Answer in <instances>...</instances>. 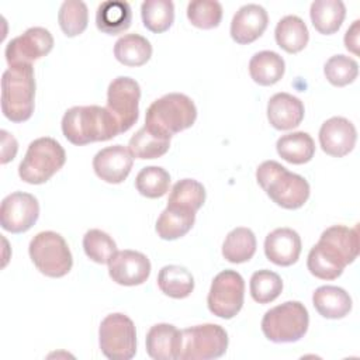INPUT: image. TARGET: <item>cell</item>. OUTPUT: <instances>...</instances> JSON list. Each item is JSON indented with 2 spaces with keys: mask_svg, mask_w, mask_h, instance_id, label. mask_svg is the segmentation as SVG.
I'll return each instance as SVG.
<instances>
[{
  "mask_svg": "<svg viewBox=\"0 0 360 360\" xmlns=\"http://www.w3.org/2000/svg\"><path fill=\"white\" fill-rule=\"evenodd\" d=\"M359 255L357 228L333 225L326 228L308 253L307 267L321 280L338 278Z\"/></svg>",
  "mask_w": 360,
  "mask_h": 360,
  "instance_id": "obj_1",
  "label": "cell"
},
{
  "mask_svg": "<svg viewBox=\"0 0 360 360\" xmlns=\"http://www.w3.org/2000/svg\"><path fill=\"white\" fill-rule=\"evenodd\" d=\"M62 132L73 145L108 141L117 136L120 127L112 114L100 105H75L63 114Z\"/></svg>",
  "mask_w": 360,
  "mask_h": 360,
  "instance_id": "obj_2",
  "label": "cell"
},
{
  "mask_svg": "<svg viewBox=\"0 0 360 360\" xmlns=\"http://www.w3.org/2000/svg\"><path fill=\"white\" fill-rule=\"evenodd\" d=\"M256 180L273 202L285 208H301L309 197V183L300 174L288 172L276 160H266L256 169Z\"/></svg>",
  "mask_w": 360,
  "mask_h": 360,
  "instance_id": "obj_3",
  "label": "cell"
},
{
  "mask_svg": "<svg viewBox=\"0 0 360 360\" xmlns=\"http://www.w3.org/2000/svg\"><path fill=\"white\" fill-rule=\"evenodd\" d=\"M35 79L32 63L8 66L1 76V111L13 122H24L34 112Z\"/></svg>",
  "mask_w": 360,
  "mask_h": 360,
  "instance_id": "obj_4",
  "label": "cell"
},
{
  "mask_svg": "<svg viewBox=\"0 0 360 360\" xmlns=\"http://www.w3.org/2000/svg\"><path fill=\"white\" fill-rule=\"evenodd\" d=\"M197 118L194 101L183 93H169L155 100L146 110L145 127L155 134L172 135L190 128Z\"/></svg>",
  "mask_w": 360,
  "mask_h": 360,
  "instance_id": "obj_5",
  "label": "cell"
},
{
  "mask_svg": "<svg viewBox=\"0 0 360 360\" xmlns=\"http://www.w3.org/2000/svg\"><path fill=\"white\" fill-rule=\"evenodd\" d=\"M65 162V149L56 139L51 136L37 138L27 148L18 166V176L25 183L42 184L60 170Z\"/></svg>",
  "mask_w": 360,
  "mask_h": 360,
  "instance_id": "obj_6",
  "label": "cell"
},
{
  "mask_svg": "<svg viewBox=\"0 0 360 360\" xmlns=\"http://www.w3.org/2000/svg\"><path fill=\"white\" fill-rule=\"evenodd\" d=\"M309 314L300 301H285L266 311L262 319L263 335L274 343L297 342L307 333Z\"/></svg>",
  "mask_w": 360,
  "mask_h": 360,
  "instance_id": "obj_7",
  "label": "cell"
},
{
  "mask_svg": "<svg viewBox=\"0 0 360 360\" xmlns=\"http://www.w3.org/2000/svg\"><path fill=\"white\" fill-rule=\"evenodd\" d=\"M228 333L217 323H202L180 330L177 360H211L225 354Z\"/></svg>",
  "mask_w": 360,
  "mask_h": 360,
  "instance_id": "obj_8",
  "label": "cell"
},
{
  "mask_svg": "<svg viewBox=\"0 0 360 360\" xmlns=\"http://www.w3.org/2000/svg\"><path fill=\"white\" fill-rule=\"evenodd\" d=\"M28 253L35 267L48 277H63L72 270L70 249L63 236L53 231L37 233L30 242Z\"/></svg>",
  "mask_w": 360,
  "mask_h": 360,
  "instance_id": "obj_9",
  "label": "cell"
},
{
  "mask_svg": "<svg viewBox=\"0 0 360 360\" xmlns=\"http://www.w3.org/2000/svg\"><path fill=\"white\" fill-rule=\"evenodd\" d=\"M98 345L107 359H132L136 353V330L132 319L121 312L107 315L98 328Z\"/></svg>",
  "mask_w": 360,
  "mask_h": 360,
  "instance_id": "obj_10",
  "label": "cell"
},
{
  "mask_svg": "<svg viewBox=\"0 0 360 360\" xmlns=\"http://www.w3.org/2000/svg\"><path fill=\"white\" fill-rule=\"evenodd\" d=\"M243 298V277L235 270H224L218 273L211 283L207 305L215 316L231 319L242 309Z\"/></svg>",
  "mask_w": 360,
  "mask_h": 360,
  "instance_id": "obj_11",
  "label": "cell"
},
{
  "mask_svg": "<svg viewBox=\"0 0 360 360\" xmlns=\"http://www.w3.org/2000/svg\"><path fill=\"white\" fill-rule=\"evenodd\" d=\"M139 83L129 76L112 79L107 89V110L117 120L120 132H127L139 117Z\"/></svg>",
  "mask_w": 360,
  "mask_h": 360,
  "instance_id": "obj_12",
  "label": "cell"
},
{
  "mask_svg": "<svg viewBox=\"0 0 360 360\" xmlns=\"http://www.w3.org/2000/svg\"><path fill=\"white\" fill-rule=\"evenodd\" d=\"M53 48V37L44 27H31L13 38L4 51L8 66L25 65L46 56Z\"/></svg>",
  "mask_w": 360,
  "mask_h": 360,
  "instance_id": "obj_13",
  "label": "cell"
},
{
  "mask_svg": "<svg viewBox=\"0 0 360 360\" xmlns=\"http://www.w3.org/2000/svg\"><path fill=\"white\" fill-rule=\"evenodd\" d=\"M39 217L38 200L24 191H14L3 198L0 205V225L11 233L27 232Z\"/></svg>",
  "mask_w": 360,
  "mask_h": 360,
  "instance_id": "obj_14",
  "label": "cell"
},
{
  "mask_svg": "<svg viewBox=\"0 0 360 360\" xmlns=\"http://www.w3.org/2000/svg\"><path fill=\"white\" fill-rule=\"evenodd\" d=\"M108 274L120 285H139L150 274V262L141 252L129 249L117 250L108 262Z\"/></svg>",
  "mask_w": 360,
  "mask_h": 360,
  "instance_id": "obj_15",
  "label": "cell"
},
{
  "mask_svg": "<svg viewBox=\"0 0 360 360\" xmlns=\"http://www.w3.org/2000/svg\"><path fill=\"white\" fill-rule=\"evenodd\" d=\"M357 139L354 125L345 117L326 120L319 129V145L326 155L343 158L353 150Z\"/></svg>",
  "mask_w": 360,
  "mask_h": 360,
  "instance_id": "obj_16",
  "label": "cell"
},
{
  "mask_svg": "<svg viewBox=\"0 0 360 360\" xmlns=\"http://www.w3.org/2000/svg\"><path fill=\"white\" fill-rule=\"evenodd\" d=\"M134 165V158L122 145L103 148L93 158L94 173L105 183H122Z\"/></svg>",
  "mask_w": 360,
  "mask_h": 360,
  "instance_id": "obj_17",
  "label": "cell"
},
{
  "mask_svg": "<svg viewBox=\"0 0 360 360\" xmlns=\"http://www.w3.org/2000/svg\"><path fill=\"white\" fill-rule=\"evenodd\" d=\"M269 24L264 7L250 3L242 6L231 21V37L240 45L252 44L263 35Z\"/></svg>",
  "mask_w": 360,
  "mask_h": 360,
  "instance_id": "obj_18",
  "label": "cell"
},
{
  "mask_svg": "<svg viewBox=\"0 0 360 360\" xmlns=\"http://www.w3.org/2000/svg\"><path fill=\"white\" fill-rule=\"evenodd\" d=\"M301 238L291 228H277L264 239V255L277 266H291L301 255Z\"/></svg>",
  "mask_w": 360,
  "mask_h": 360,
  "instance_id": "obj_19",
  "label": "cell"
},
{
  "mask_svg": "<svg viewBox=\"0 0 360 360\" xmlns=\"http://www.w3.org/2000/svg\"><path fill=\"white\" fill-rule=\"evenodd\" d=\"M304 114L302 101L290 93H276L267 103V120L273 128L280 131L298 127Z\"/></svg>",
  "mask_w": 360,
  "mask_h": 360,
  "instance_id": "obj_20",
  "label": "cell"
},
{
  "mask_svg": "<svg viewBox=\"0 0 360 360\" xmlns=\"http://www.w3.org/2000/svg\"><path fill=\"white\" fill-rule=\"evenodd\" d=\"M132 10L128 1L107 0L98 4L96 11V25L107 35H117L129 28Z\"/></svg>",
  "mask_w": 360,
  "mask_h": 360,
  "instance_id": "obj_21",
  "label": "cell"
},
{
  "mask_svg": "<svg viewBox=\"0 0 360 360\" xmlns=\"http://www.w3.org/2000/svg\"><path fill=\"white\" fill-rule=\"evenodd\" d=\"M312 304L318 314L328 319H340L352 311L349 292L336 285L318 287L312 294Z\"/></svg>",
  "mask_w": 360,
  "mask_h": 360,
  "instance_id": "obj_22",
  "label": "cell"
},
{
  "mask_svg": "<svg viewBox=\"0 0 360 360\" xmlns=\"http://www.w3.org/2000/svg\"><path fill=\"white\" fill-rule=\"evenodd\" d=\"M180 330L172 323H156L146 333V352L155 360H177Z\"/></svg>",
  "mask_w": 360,
  "mask_h": 360,
  "instance_id": "obj_23",
  "label": "cell"
},
{
  "mask_svg": "<svg viewBox=\"0 0 360 360\" xmlns=\"http://www.w3.org/2000/svg\"><path fill=\"white\" fill-rule=\"evenodd\" d=\"M285 72L284 59L274 51L256 52L249 60V73L255 83L271 86L277 83Z\"/></svg>",
  "mask_w": 360,
  "mask_h": 360,
  "instance_id": "obj_24",
  "label": "cell"
},
{
  "mask_svg": "<svg viewBox=\"0 0 360 360\" xmlns=\"http://www.w3.org/2000/svg\"><path fill=\"white\" fill-rule=\"evenodd\" d=\"M309 17L318 32L330 35L340 28L346 17V7L342 0H315L309 8Z\"/></svg>",
  "mask_w": 360,
  "mask_h": 360,
  "instance_id": "obj_25",
  "label": "cell"
},
{
  "mask_svg": "<svg viewBox=\"0 0 360 360\" xmlns=\"http://www.w3.org/2000/svg\"><path fill=\"white\" fill-rule=\"evenodd\" d=\"M277 153L288 163L304 165L315 155V142L312 136L304 131L281 135L276 143Z\"/></svg>",
  "mask_w": 360,
  "mask_h": 360,
  "instance_id": "obj_26",
  "label": "cell"
},
{
  "mask_svg": "<svg viewBox=\"0 0 360 360\" xmlns=\"http://www.w3.org/2000/svg\"><path fill=\"white\" fill-rule=\"evenodd\" d=\"M276 42L288 53H297L302 51L309 39L307 24L298 15L283 17L274 30Z\"/></svg>",
  "mask_w": 360,
  "mask_h": 360,
  "instance_id": "obj_27",
  "label": "cell"
},
{
  "mask_svg": "<svg viewBox=\"0 0 360 360\" xmlns=\"http://www.w3.org/2000/svg\"><path fill=\"white\" fill-rule=\"evenodd\" d=\"M114 56L125 66H142L152 56V45L139 34H125L117 39L114 45Z\"/></svg>",
  "mask_w": 360,
  "mask_h": 360,
  "instance_id": "obj_28",
  "label": "cell"
},
{
  "mask_svg": "<svg viewBox=\"0 0 360 360\" xmlns=\"http://www.w3.org/2000/svg\"><path fill=\"white\" fill-rule=\"evenodd\" d=\"M195 222V212L174 207H166L156 221V233L165 240L184 236Z\"/></svg>",
  "mask_w": 360,
  "mask_h": 360,
  "instance_id": "obj_29",
  "label": "cell"
},
{
  "mask_svg": "<svg viewBox=\"0 0 360 360\" xmlns=\"http://www.w3.org/2000/svg\"><path fill=\"white\" fill-rule=\"evenodd\" d=\"M158 285L160 291L172 298L188 297L194 290V277L183 266L167 264L159 270Z\"/></svg>",
  "mask_w": 360,
  "mask_h": 360,
  "instance_id": "obj_30",
  "label": "cell"
},
{
  "mask_svg": "<svg viewBox=\"0 0 360 360\" xmlns=\"http://www.w3.org/2000/svg\"><path fill=\"white\" fill-rule=\"evenodd\" d=\"M256 236L252 229L239 226L232 229L222 243V256L231 263H245L256 252Z\"/></svg>",
  "mask_w": 360,
  "mask_h": 360,
  "instance_id": "obj_31",
  "label": "cell"
},
{
  "mask_svg": "<svg viewBox=\"0 0 360 360\" xmlns=\"http://www.w3.org/2000/svg\"><path fill=\"white\" fill-rule=\"evenodd\" d=\"M170 139L148 129L139 128L128 142V150L136 159H156L163 156L170 148Z\"/></svg>",
  "mask_w": 360,
  "mask_h": 360,
  "instance_id": "obj_32",
  "label": "cell"
},
{
  "mask_svg": "<svg viewBox=\"0 0 360 360\" xmlns=\"http://www.w3.org/2000/svg\"><path fill=\"white\" fill-rule=\"evenodd\" d=\"M205 202V188L194 179L179 180L167 198V207L188 210L197 212Z\"/></svg>",
  "mask_w": 360,
  "mask_h": 360,
  "instance_id": "obj_33",
  "label": "cell"
},
{
  "mask_svg": "<svg viewBox=\"0 0 360 360\" xmlns=\"http://www.w3.org/2000/svg\"><path fill=\"white\" fill-rule=\"evenodd\" d=\"M145 28L155 34L167 31L174 21V6L170 0H145L141 6Z\"/></svg>",
  "mask_w": 360,
  "mask_h": 360,
  "instance_id": "obj_34",
  "label": "cell"
},
{
  "mask_svg": "<svg viewBox=\"0 0 360 360\" xmlns=\"http://www.w3.org/2000/svg\"><path fill=\"white\" fill-rule=\"evenodd\" d=\"M170 186V174L160 166H146L141 169L135 179V187L146 198L163 197Z\"/></svg>",
  "mask_w": 360,
  "mask_h": 360,
  "instance_id": "obj_35",
  "label": "cell"
},
{
  "mask_svg": "<svg viewBox=\"0 0 360 360\" xmlns=\"http://www.w3.org/2000/svg\"><path fill=\"white\" fill-rule=\"evenodd\" d=\"M58 22L66 37L80 35L89 22V10L80 0H66L58 13Z\"/></svg>",
  "mask_w": 360,
  "mask_h": 360,
  "instance_id": "obj_36",
  "label": "cell"
},
{
  "mask_svg": "<svg viewBox=\"0 0 360 360\" xmlns=\"http://www.w3.org/2000/svg\"><path fill=\"white\" fill-rule=\"evenodd\" d=\"M250 295L259 304L274 301L283 291L281 277L267 269L257 270L250 277Z\"/></svg>",
  "mask_w": 360,
  "mask_h": 360,
  "instance_id": "obj_37",
  "label": "cell"
},
{
  "mask_svg": "<svg viewBox=\"0 0 360 360\" xmlns=\"http://www.w3.org/2000/svg\"><path fill=\"white\" fill-rule=\"evenodd\" d=\"M83 249L86 256L98 264H108L117 253L114 239L101 229H90L84 233Z\"/></svg>",
  "mask_w": 360,
  "mask_h": 360,
  "instance_id": "obj_38",
  "label": "cell"
},
{
  "mask_svg": "<svg viewBox=\"0 0 360 360\" xmlns=\"http://www.w3.org/2000/svg\"><path fill=\"white\" fill-rule=\"evenodd\" d=\"M187 18L197 28H215L222 20V6L215 0H193L187 6Z\"/></svg>",
  "mask_w": 360,
  "mask_h": 360,
  "instance_id": "obj_39",
  "label": "cell"
},
{
  "mask_svg": "<svg viewBox=\"0 0 360 360\" xmlns=\"http://www.w3.org/2000/svg\"><path fill=\"white\" fill-rule=\"evenodd\" d=\"M323 73L328 82L336 87H343L353 83L359 75L357 62L346 55H333L330 56L325 66Z\"/></svg>",
  "mask_w": 360,
  "mask_h": 360,
  "instance_id": "obj_40",
  "label": "cell"
},
{
  "mask_svg": "<svg viewBox=\"0 0 360 360\" xmlns=\"http://www.w3.org/2000/svg\"><path fill=\"white\" fill-rule=\"evenodd\" d=\"M1 138H3V148H1V163L6 165L7 162L13 160L15 153H17V141L13 135H10L7 131H1Z\"/></svg>",
  "mask_w": 360,
  "mask_h": 360,
  "instance_id": "obj_41",
  "label": "cell"
},
{
  "mask_svg": "<svg viewBox=\"0 0 360 360\" xmlns=\"http://www.w3.org/2000/svg\"><path fill=\"white\" fill-rule=\"evenodd\" d=\"M359 22L360 21L356 20L345 34V46L347 51L353 53H359Z\"/></svg>",
  "mask_w": 360,
  "mask_h": 360,
  "instance_id": "obj_42",
  "label": "cell"
}]
</instances>
